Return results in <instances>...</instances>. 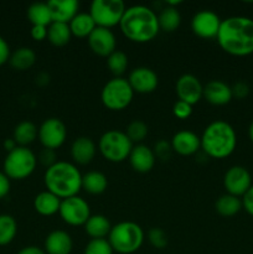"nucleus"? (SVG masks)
I'll use <instances>...</instances> for the list:
<instances>
[{"label":"nucleus","instance_id":"nucleus-11","mask_svg":"<svg viewBox=\"0 0 253 254\" xmlns=\"http://www.w3.org/2000/svg\"><path fill=\"white\" fill-rule=\"evenodd\" d=\"M39 138L42 146L51 150L61 148L67 138V128L59 118H47L39 127Z\"/></svg>","mask_w":253,"mask_h":254},{"label":"nucleus","instance_id":"nucleus-25","mask_svg":"<svg viewBox=\"0 0 253 254\" xmlns=\"http://www.w3.org/2000/svg\"><path fill=\"white\" fill-rule=\"evenodd\" d=\"M68 26L69 30H71L72 36L79 37V39H86V37L88 39L89 35L97 27L89 12H78L71 20Z\"/></svg>","mask_w":253,"mask_h":254},{"label":"nucleus","instance_id":"nucleus-5","mask_svg":"<svg viewBox=\"0 0 253 254\" xmlns=\"http://www.w3.org/2000/svg\"><path fill=\"white\" fill-rule=\"evenodd\" d=\"M114 252L119 254H133L143 246L144 231L138 223L131 221H123L112 226L108 236Z\"/></svg>","mask_w":253,"mask_h":254},{"label":"nucleus","instance_id":"nucleus-12","mask_svg":"<svg viewBox=\"0 0 253 254\" xmlns=\"http://www.w3.org/2000/svg\"><path fill=\"white\" fill-rule=\"evenodd\" d=\"M252 185V176L245 166H231L223 176V186L226 192L236 197H243V195L250 190Z\"/></svg>","mask_w":253,"mask_h":254},{"label":"nucleus","instance_id":"nucleus-21","mask_svg":"<svg viewBox=\"0 0 253 254\" xmlns=\"http://www.w3.org/2000/svg\"><path fill=\"white\" fill-rule=\"evenodd\" d=\"M52 16V22L69 24L78 14L79 2L77 0H50L47 1Z\"/></svg>","mask_w":253,"mask_h":254},{"label":"nucleus","instance_id":"nucleus-15","mask_svg":"<svg viewBox=\"0 0 253 254\" xmlns=\"http://www.w3.org/2000/svg\"><path fill=\"white\" fill-rule=\"evenodd\" d=\"M128 82L134 93L148 94L158 88L159 78L155 71L149 67H136L129 73Z\"/></svg>","mask_w":253,"mask_h":254},{"label":"nucleus","instance_id":"nucleus-22","mask_svg":"<svg viewBox=\"0 0 253 254\" xmlns=\"http://www.w3.org/2000/svg\"><path fill=\"white\" fill-rule=\"evenodd\" d=\"M73 242L71 236L61 230L49 233L44 243V251L46 254H71Z\"/></svg>","mask_w":253,"mask_h":254},{"label":"nucleus","instance_id":"nucleus-36","mask_svg":"<svg viewBox=\"0 0 253 254\" xmlns=\"http://www.w3.org/2000/svg\"><path fill=\"white\" fill-rule=\"evenodd\" d=\"M114 251L107 238L91 240L87 243L83 254H113Z\"/></svg>","mask_w":253,"mask_h":254},{"label":"nucleus","instance_id":"nucleus-40","mask_svg":"<svg viewBox=\"0 0 253 254\" xmlns=\"http://www.w3.org/2000/svg\"><path fill=\"white\" fill-rule=\"evenodd\" d=\"M37 160H39L42 165L46 166V168H50V166L54 165L55 163H57L56 153H55V150H51V149L44 148V150L40 153V156Z\"/></svg>","mask_w":253,"mask_h":254},{"label":"nucleus","instance_id":"nucleus-20","mask_svg":"<svg viewBox=\"0 0 253 254\" xmlns=\"http://www.w3.org/2000/svg\"><path fill=\"white\" fill-rule=\"evenodd\" d=\"M96 153V144L88 136H78L71 145V158L73 163L78 165H88L92 163Z\"/></svg>","mask_w":253,"mask_h":254},{"label":"nucleus","instance_id":"nucleus-32","mask_svg":"<svg viewBox=\"0 0 253 254\" xmlns=\"http://www.w3.org/2000/svg\"><path fill=\"white\" fill-rule=\"evenodd\" d=\"M159 27L165 32H174L181 24V15L176 7L165 6L158 15Z\"/></svg>","mask_w":253,"mask_h":254},{"label":"nucleus","instance_id":"nucleus-35","mask_svg":"<svg viewBox=\"0 0 253 254\" xmlns=\"http://www.w3.org/2000/svg\"><path fill=\"white\" fill-rule=\"evenodd\" d=\"M148 126L143 121H133L126 127V134L133 144H141V141L148 135Z\"/></svg>","mask_w":253,"mask_h":254},{"label":"nucleus","instance_id":"nucleus-31","mask_svg":"<svg viewBox=\"0 0 253 254\" xmlns=\"http://www.w3.org/2000/svg\"><path fill=\"white\" fill-rule=\"evenodd\" d=\"M72 34L68 24L63 22H52L47 27V40L51 45L56 47L66 46L71 40Z\"/></svg>","mask_w":253,"mask_h":254},{"label":"nucleus","instance_id":"nucleus-43","mask_svg":"<svg viewBox=\"0 0 253 254\" xmlns=\"http://www.w3.org/2000/svg\"><path fill=\"white\" fill-rule=\"evenodd\" d=\"M242 206L246 210V212L253 217V185L251 186L250 190L243 195Z\"/></svg>","mask_w":253,"mask_h":254},{"label":"nucleus","instance_id":"nucleus-42","mask_svg":"<svg viewBox=\"0 0 253 254\" xmlns=\"http://www.w3.org/2000/svg\"><path fill=\"white\" fill-rule=\"evenodd\" d=\"M10 56H11V52H10L9 44H7L4 37L0 36V66L9 62Z\"/></svg>","mask_w":253,"mask_h":254},{"label":"nucleus","instance_id":"nucleus-18","mask_svg":"<svg viewBox=\"0 0 253 254\" xmlns=\"http://www.w3.org/2000/svg\"><path fill=\"white\" fill-rule=\"evenodd\" d=\"M128 160L134 171L146 174L153 170L156 158L153 149L149 148L148 145H144V144H136L131 149Z\"/></svg>","mask_w":253,"mask_h":254},{"label":"nucleus","instance_id":"nucleus-4","mask_svg":"<svg viewBox=\"0 0 253 254\" xmlns=\"http://www.w3.org/2000/svg\"><path fill=\"white\" fill-rule=\"evenodd\" d=\"M200 139L201 149L212 159L228 158L237 146L235 129L225 121H215L208 124Z\"/></svg>","mask_w":253,"mask_h":254},{"label":"nucleus","instance_id":"nucleus-24","mask_svg":"<svg viewBox=\"0 0 253 254\" xmlns=\"http://www.w3.org/2000/svg\"><path fill=\"white\" fill-rule=\"evenodd\" d=\"M83 227L91 240H103L108 237L112 230L111 222L103 215H91Z\"/></svg>","mask_w":253,"mask_h":254},{"label":"nucleus","instance_id":"nucleus-37","mask_svg":"<svg viewBox=\"0 0 253 254\" xmlns=\"http://www.w3.org/2000/svg\"><path fill=\"white\" fill-rule=\"evenodd\" d=\"M149 243L156 250H164L168 246V235L159 227H153L148 232Z\"/></svg>","mask_w":253,"mask_h":254},{"label":"nucleus","instance_id":"nucleus-47","mask_svg":"<svg viewBox=\"0 0 253 254\" xmlns=\"http://www.w3.org/2000/svg\"><path fill=\"white\" fill-rule=\"evenodd\" d=\"M2 145H4V149L7 151V153H10V151H12V150H14V149L17 148L16 141H15L12 138L5 139L4 144H2Z\"/></svg>","mask_w":253,"mask_h":254},{"label":"nucleus","instance_id":"nucleus-26","mask_svg":"<svg viewBox=\"0 0 253 254\" xmlns=\"http://www.w3.org/2000/svg\"><path fill=\"white\" fill-rule=\"evenodd\" d=\"M108 188V179L101 171H89L82 175V189L91 195H101Z\"/></svg>","mask_w":253,"mask_h":254},{"label":"nucleus","instance_id":"nucleus-9","mask_svg":"<svg viewBox=\"0 0 253 254\" xmlns=\"http://www.w3.org/2000/svg\"><path fill=\"white\" fill-rule=\"evenodd\" d=\"M126 9V4L122 0H94L91 4L89 15L97 27L111 30L121 24Z\"/></svg>","mask_w":253,"mask_h":254},{"label":"nucleus","instance_id":"nucleus-14","mask_svg":"<svg viewBox=\"0 0 253 254\" xmlns=\"http://www.w3.org/2000/svg\"><path fill=\"white\" fill-rule=\"evenodd\" d=\"M175 92L179 101L186 102L191 106L198 103L203 98V86L201 84L200 79L190 73H185L179 77L176 81Z\"/></svg>","mask_w":253,"mask_h":254},{"label":"nucleus","instance_id":"nucleus-1","mask_svg":"<svg viewBox=\"0 0 253 254\" xmlns=\"http://www.w3.org/2000/svg\"><path fill=\"white\" fill-rule=\"evenodd\" d=\"M216 40L226 54L250 56L253 54V19L231 16L222 20Z\"/></svg>","mask_w":253,"mask_h":254},{"label":"nucleus","instance_id":"nucleus-48","mask_svg":"<svg viewBox=\"0 0 253 254\" xmlns=\"http://www.w3.org/2000/svg\"><path fill=\"white\" fill-rule=\"evenodd\" d=\"M248 135H250L251 141L253 143V122H252V124L250 126V129H248Z\"/></svg>","mask_w":253,"mask_h":254},{"label":"nucleus","instance_id":"nucleus-16","mask_svg":"<svg viewBox=\"0 0 253 254\" xmlns=\"http://www.w3.org/2000/svg\"><path fill=\"white\" fill-rule=\"evenodd\" d=\"M89 49L101 57H108L117 50V39L113 31L104 27H96L88 36Z\"/></svg>","mask_w":253,"mask_h":254},{"label":"nucleus","instance_id":"nucleus-39","mask_svg":"<svg viewBox=\"0 0 253 254\" xmlns=\"http://www.w3.org/2000/svg\"><path fill=\"white\" fill-rule=\"evenodd\" d=\"M153 151L154 154H155V158L161 159V160H166V159L170 156L173 149H171L170 143H168V141L165 140H160L155 144Z\"/></svg>","mask_w":253,"mask_h":254},{"label":"nucleus","instance_id":"nucleus-41","mask_svg":"<svg viewBox=\"0 0 253 254\" xmlns=\"http://www.w3.org/2000/svg\"><path fill=\"white\" fill-rule=\"evenodd\" d=\"M231 89H232L233 98L243 99L250 94V87L245 82H237V83H235L231 87Z\"/></svg>","mask_w":253,"mask_h":254},{"label":"nucleus","instance_id":"nucleus-3","mask_svg":"<svg viewBox=\"0 0 253 254\" xmlns=\"http://www.w3.org/2000/svg\"><path fill=\"white\" fill-rule=\"evenodd\" d=\"M44 183L47 191L63 200L77 196L82 190V174L74 164L57 161L46 169Z\"/></svg>","mask_w":253,"mask_h":254},{"label":"nucleus","instance_id":"nucleus-46","mask_svg":"<svg viewBox=\"0 0 253 254\" xmlns=\"http://www.w3.org/2000/svg\"><path fill=\"white\" fill-rule=\"evenodd\" d=\"M17 254H46L44 250L36 247V246H27V247H24L22 250H20Z\"/></svg>","mask_w":253,"mask_h":254},{"label":"nucleus","instance_id":"nucleus-17","mask_svg":"<svg viewBox=\"0 0 253 254\" xmlns=\"http://www.w3.org/2000/svg\"><path fill=\"white\" fill-rule=\"evenodd\" d=\"M171 149L181 156H190L197 153L201 148V139L191 130H180L171 138Z\"/></svg>","mask_w":253,"mask_h":254},{"label":"nucleus","instance_id":"nucleus-7","mask_svg":"<svg viewBox=\"0 0 253 254\" xmlns=\"http://www.w3.org/2000/svg\"><path fill=\"white\" fill-rule=\"evenodd\" d=\"M134 91L128 79L123 77H114L103 86L101 92V101L109 111L119 112L126 109L131 103Z\"/></svg>","mask_w":253,"mask_h":254},{"label":"nucleus","instance_id":"nucleus-28","mask_svg":"<svg viewBox=\"0 0 253 254\" xmlns=\"http://www.w3.org/2000/svg\"><path fill=\"white\" fill-rule=\"evenodd\" d=\"M36 62V54L30 47H20L15 50L9 59L10 66L16 71H27Z\"/></svg>","mask_w":253,"mask_h":254},{"label":"nucleus","instance_id":"nucleus-13","mask_svg":"<svg viewBox=\"0 0 253 254\" xmlns=\"http://www.w3.org/2000/svg\"><path fill=\"white\" fill-rule=\"evenodd\" d=\"M222 20L212 10H201L191 20V30L200 39H216Z\"/></svg>","mask_w":253,"mask_h":254},{"label":"nucleus","instance_id":"nucleus-10","mask_svg":"<svg viewBox=\"0 0 253 254\" xmlns=\"http://www.w3.org/2000/svg\"><path fill=\"white\" fill-rule=\"evenodd\" d=\"M60 217L64 223L69 226H84V223L91 217V208L84 198L77 196L61 200L59 211Z\"/></svg>","mask_w":253,"mask_h":254},{"label":"nucleus","instance_id":"nucleus-45","mask_svg":"<svg viewBox=\"0 0 253 254\" xmlns=\"http://www.w3.org/2000/svg\"><path fill=\"white\" fill-rule=\"evenodd\" d=\"M31 37L35 41H44L47 39V27L46 26H32Z\"/></svg>","mask_w":253,"mask_h":254},{"label":"nucleus","instance_id":"nucleus-23","mask_svg":"<svg viewBox=\"0 0 253 254\" xmlns=\"http://www.w3.org/2000/svg\"><path fill=\"white\" fill-rule=\"evenodd\" d=\"M60 206H61V198L47 190L36 195L34 200L35 211L39 215L46 216V217L59 213Z\"/></svg>","mask_w":253,"mask_h":254},{"label":"nucleus","instance_id":"nucleus-27","mask_svg":"<svg viewBox=\"0 0 253 254\" xmlns=\"http://www.w3.org/2000/svg\"><path fill=\"white\" fill-rule=\"evenodd\" d=\"M27 20L32 26H46L52 24V16L47 2H34L27 7Z\"/></svg>","mask_w":253,"mask_h":254},{"label":"nucleus","instance_id":"nucleus-19","mask_svg":"<svg viewBox=\"0 0 253 254\" xmlns=\"http://www.w3.org/2000/svg\"><path fill=\"white\" fill-rule=\"evenodd\" d=\"M203 98L212 106H226L232 101V89L220 79H213L203 86Z\"/></svg>","mask_w":253,"mask_h":254},{"label":"nucleus","instance_id":"nucleus-38","mask_svg":"<svg viewBox=\"0 0 253 254\" xmlns=\"http://www.w3.org/2000/svg\"><path fill=\"white\" fill-rule=\"evenodd\" d=\"M173 113L176 118L184 121V119H188L192 114V106L178 99L173 106Z\"/></svg>","mask_w":253,"mask_h":254},{"label":"nucleus","instance_id":"nucleus-2","mask_svg":"<svg viewBox=\"0 0 253 254\" xmlns=\"http://www.w3.org/2000/svg\"><path fill=\"white\" fill-rule=\"evenodd\" d=\"M119 27L126 39L138 44L151 41L160 31L158 15L145 5L126 7Z\"/></svg>","mask_w":253,"mask_h":254},{"label":"nucleus","instance_id":"nucleus-33","mask_svg":"<svg viewBox=\"0 0 253 254\" xmlns=\"http://www.w3.org/2000/svg\"><path fill=\"white\" fill-rule=\"evenodd\" d=\"M17 233V223L10 215H0V246H7Z\"/></svg>","mask_w":253,"mask_h":254},{"label":"nucleus","instance_id":"nucleus-6","mask_svg":"<svg viewBox=\"0 0 253 254\" xmlns=\"http://www.w3.org/2000/svg\"><path fill=\"white\" fill-rule=\"evenodd\" d=\"M37 158L27 146H17L7 153L4 160V174L10 180H25L35 171Z\"/></svg>","mask_w":253,"mask_h":254},{"label":"nucleus","instance_id":"nucleus-30","mask_svg":"<svg viewBox=\"0 0 253 254\" xmlns=\"http://www.w3.org/2000/svg\"><path fill=\"white\" fill-rule=\"evenodd\" d=\"M215 208L218 215L222 217H233L243 208L242 198L236 197L230 193H225L217 198Z\"/></svg>","mask_w":253,"mask_h":254},{"label":"nucleus","instance_id":"nucleus-8","mask_svg":"<svg viewBox=\"0 0 253 254\" xmlns=\"http://www.w3.org/2000/svg\"><path fill=\"white\" fill-rule=\"evenodd\" d=\"M134 144L126 136V131L108 130L99 138L98 149L106 160L122 163L130 155Z\"/></svg>","mask_w":253,"mask_h":254},{"label":"nucleus","instance_id":"nucleus-34","mask_svg":"<svg viewBox=\"0 0 253 254\" xmlns=\"http://www.w3.org/2000/svg\"><path fill=\"white\" fill-rule=\"evenodd\" d=\"M107 66L114 77H122L128 67V56L123 51L116 50L113 54L107 57Z\"/></svg>","mask_w":253,"mask_h":254},{"label":"nucleus","instance_id":"nucleus-44","mask_svg":"<svg viewBox=\"0 0 253 254\" xmlns=\"http://www.w3.org/2000/svg\"><path fill=\"white\" fill-rule=\"evenodd\" d=\"M10 192V179L0 171V200L6 197Z\"/></svg>","mask_w":253,"mask_h":254},{"label":"nucleus","instance_id":"nucleus-29","mask_svg":"<svg viewBox=\"0 0 253 254\" xmlns=\"http://www.w3.org/2000/svg\"><path fill=\"white\" fill-rule=\"evenodd\" d=\"M37 135H39V128L32 122L24 121L15 127L12 139L16 141L17 146H27L36 140Z\"/></svg>","mask_w":253,"mask_h":254}]
</instances>
